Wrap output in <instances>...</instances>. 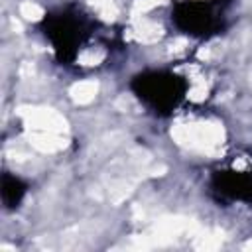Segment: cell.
<instances>
[{
  "instance_id": "1",
  "label": "cell",
  "mask_w": 252,
  "mask_h": 252,
  "mask_svg": "<svg viewBox=\"0 0 252 252\" xmlns=\"http://www.w3.org/2000/svg\"><path fill=\"white\" fill-rule=\"evenodd\" d=\"M132 89L136 91L138 98L146 102L156 112H169L173 110L179 100L185 96V81L169 71H150L142 73L132 81Z\"/></svg>"
},
{
  "instance_id": "2",
  "label": "cell",
  "mask_w": 252,
  "mask_h": 252,
  "mask_svg": "<svg viewBox=\"0 0 252 252\" xmlns=\"http://www.w3.org/2000/svg\"><path fill=\"white\" fill-rule=\"evenodd\" d=\"M45 35L53 43V49L57 51L61 61H71L77 55V49L81 45L83 35L87 33L83 30V24L77 14H57L49 16L45 20Z\"/></svg>"
},
{
  "instance_id": "3",
  "label": "cell",
  "mask_w": 252,
  "mask_h": 252,
  "mask_svg": "<svg viewBox=\"0 0 252 252\" xmlns=\"http://www.w3.org/2000/svg\"><path fill=\"white\" fill-rule=\"evenodd\" d=\"M217 16H220L215 10V4L211 0H181L175 8V24L185 30L187 33H207L217 24Z\"/></svg>"
},
{
  "instance_id": "4",
  "label": "cell",
  "mask_w": 252,
  "mask_h": 252,
  "mask_svg": "<svg viewBox=\"0 0 252 252\" xmlns=\"http://www.w3.org/2000/svg\"><path fill=\"white\" fill-rule=\"evenodd\" d=\"M217 189L234 199L250 201L252 199V175L240 171H220L215 177Z\"/></svg>"
},
{
  "instance_id": "5",
  "label": "cell",
  "mask_w": 252,
  "mask_h": 252,
  "mask_svg": "<svg viewBox=\"0 0 252 252\" xmlns=\"http://www.w3.org/2000/svg\"><path fill=\"white\" fill-rule=\"evenodd\" d=\"M26 195V185L14 177V175H4L2 177V201L8 209H14L18 207V203L22 201V197Z\"/></svg>"
}]
</instances>
